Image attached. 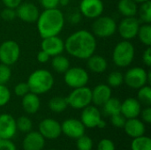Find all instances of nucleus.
<instances>
[{"label":"nucleus","instance_id":"f257e3e1","mask_svg":"<svg viewBox=\"0 0 151 150\" xmlns=\"http://www.w3.org/2000/svg\"><path fill=\"white\" fill-rule=\"evenodd\" d=\"M96 39L93 33L81 29L70 34L65 42V50L78 59H88L96 50Z\"/></svg>","mask_w":151,"mask_h":150},{"label":"nucleus","instance_id":"f03ea898","mask_svg":"<svg viewBox=\"0 0 151 150\" xmlns=\"http://www.w3.org/2000/svg\"><path fill=\"white\" fill-rule=\"evenodd\" d=\"M37 30L42 38L58 35L65 26L64 13L58 9H44L36 20Z\"/></svg>","mask_w":151,"mask_h":150},{"label":"nucleus","instance_id":"7ed1b4c3","mask_svg":"<svg viewBox=\"0 0 151 150\" xmlns=\"http://www.w3.org/2000/svg\"><path fill=\"white\" fill-rule=\"evenodd\" d=\"M27 83L29 91L39 95L49 92L53 88L54 77L46 69H37L29 75Z\"/></svg>","mask_w":151,"mask_h":150},{"label":"nucleus","instance_id":"20e7f679","mask_svg":"<svg viewBox=\"0 0 151 150\" xmlns=\"http://www.w3.org/2000/svg\"><path fill=\"white\" fill-rule=\"evenodd\" d=\"M135 50L130 41L123 40L119 42L113 49L112 61L118 67H127L134 61Z\"/></svg>","mask_w":151,"mask_h":150},{"label":"nucleus","instance_id":"39448f33","mask_svg":"<svg viewBox=\"0 0 151 150\" xmlns=\"http://www.w3.org/2000/svg\"><path fill=\"white\" fill-rule=\"evenodd\" d=\"M66 98L68 106L75 110H82L92 103L91 89L87 86L73 88Z\"/></svg>","mask_w":151,"mask_h":150},{"label":"nucleus","instance_id":"423d86ee","mask_svg":"<svg viewBox=\"0 0 151 150\" xmlns=\"http://www.w3.org/2000/svg\"><path fill=\"white\" fill-rule=\"evenodd\" d=\"M117 31L116 21L109 16H99L95 19L92 24V33L100 38H108L112 36Z\"/></svg>","mask_w":151,"mask_h":150},{"label":"nucleus","instance_id":"0eeeda50","mask_svg":"<svg viewBox=\"0 0 151 150\" xmlns=\"http://www.w3.org/2000/svg\"><path fill=\"white\" fill-rule=\"evenodd\" d=\"M20 56V47L16 41L7 40L0 44V62L6 65H12L18 62Z\"/></svg>","mask_w":151,"mask_h":150},{"label":"nucleus","instance_id":"6e6552de","mask_svg":"<svg viewBox=\"0 0 151 150\" xmlns=\"http://www.w3.org/2000/svg\"><path fill=\"white\" fill-rule=\"evenodd\" d=\"M64 80L68 87L73 89L87 86L89 80V75L85 69L75 66L69 68L64 73Z\"/></svg>","mask_w":151,"mask_h":150},{"label":"nucleus","instance_id":"1a4fd4ad","mask_svg":"<svg viewBox=\"0 0 151 150\" xmlns=\"http://www.w3.org/2000/svg\"><path fill=\"white\" fill-rule=\"evenodd\" d=\"M124 82L133 89H139L145 85H149L148 71L139 66L130 68L124 75Z\"/></svg>","mask_w":151,"mask_h":150},{"label":"nucleus","instance_id":"9d476101","mask_svg":"<svg viewBox=\"0 0 151 150\" xmlns=\"http://www.w3.org/2000/svg\"><path fill=\"white\" fill-rule=\"evenodd\" d=\"M140 21L135 17H124L117 26V30L123 40L130 41L137 36Z\"/></svg>","mask_w":151,"mask_h":150},{"label":"nucleus","instance_id":"9b49d317","mask_svg":"<svg viewBox=\"0 0 151 150\" xmlns=\"http://www.w3.org/2000/svg\"><path fill=\"white\" fill-rule=\"evenodd\" d=\"M104 10L102 0H81L80 3V12L82 16L95 19L101 16Z\"/></svg>","mask_w":151,"mask_h":150},{"label":"nucleus","instance_id":"f8f14e48","mask_svg":"<svg viewBox=\"0 0 151 150\" xmlns=\"http://www.w3.org/2000/svg\"><path fill=\"white\" fill-rule=\"evenodd\" d=\"M15 10L17 17L26 23L36 22L40 15L38 7L33 3H21Z\"/></svg>","mask_w":151,"mask_h":150},{"label":"nucleus","instance_id":"ddd939ff","mask_svg":"<svg viewBox=\"0 0 151 150\" xmlns=\"http://www.w3.org/2000/svg\"><path fill=\"white\" fill-rule=\"evenodd\" d=\"M39 133L44 139L56 140L61 133V124L52 118H45L39 125Z\"/></svg>","mask_w":151,"mask_h":150},{"label":"nucleus","instance_id":"4468645a","mask_svg":"<svg viewBox=\"0 0 151 150\" xmlns=\"http://www.w3.org/2000/svg\"><path fill=\"white\" fill-rule=\"evenodd\" d=\"M41 50L45 51L50 57H55L64 52L65 42L58 35L42 38Z\"/></svg>","mask_w":151,"mask_h":150},{"label":"nucleus","instance_id":"2eb2a0df","mask_svg":"<svg viewBox=\"0 0 151 150\" xmlns=\"http://www.w3.org/2000/svg\"><path fill=\"white\" fill-rule=\"evenodd\" d=\"M85 126L76 118H68L61 124L62 133L69 138L78 139L85 133Z\"/></svg>","mask_w":151,"mask_h":150},{"label":"nucleus","instance_id":"dca6fc26","mask_svg":"<svg viewBox=\"0 0 151 150\" xmlns=\"http://www.w3.org/2000/svg\"><path fill=\"white\" fill-rule=\"evenodd\" d=\"M102 120L100 111L92 105H88L82 109L81 121L87 128H95L97 127L98 124Z\"/></svg>","mask_w":151,"mask_h":150},{"label":"nucleus","instance_id":"f3484780","mask_svg":"<svg viewBox=\"0 0 151 150\" xmlns=\"http://www.w3.org/2000/svg\"><path fill=\"white\" fill-rule=\"evenodd\" d=\"M17 131L16 120L14 118L7 113L0 115V139L10 140Z\"/></svg>","mask_w":151,"mask_h":150},{"label":"nucleus","instance_id":"a211bd4d","mask_svg":"<svg viewBox=\"0 0 151 150\" xmlns=\"http://www.w3.org/2000/svg\"><path fill=\"white\" fill-rule=\"evenodd\" d=\"M142 111V104L136 99L133 97L127 98L123 103H121L120 113L127 118H137Z\"/></svg>","mask_w":151,"mask_h":150},{"label":"nucleus","instance_id":"6ab92c4d","mask_svg":"<svg viewBox=\"0 0 151 150\" xmlns=\"http://www.w3.org/2000/svg\"><path fill=\"white\" fill-rule=\"evenodd\" d=\"M92 103L96 106H103L111 97V88L107 84H98L91 89Z\"/></svg>","mask_w":151,"mask_h":150},{"label":"nucleus","instance_id":"aec40b11","mask_svg":"<svg viewBox=\"0 0 151 150\" xmlns=\"http://www.w3.org/2000/svg\"><path fill=\"white\" fill-rule=\"evenodd\" d=\"M45 145V139L39 132H28L25 136L22 147L24 150H42Z\"/></svg>","mask_w":151,"mask_h":150},{"label":"nucleus","instance_id":"412c9836","mask_svg":"<svg viewBox=\"0 0 151 150\" xmlns=\"http://www.w3.org/2000/svg\"><path fill=\"white\" fill-rule=\"evenodd\" d=\"M123 128L125 129L126 133L134 139L144 135L146 130L144 123L137 118L127 119Z\"/></svg>","mask_w":151,"mask_h":150},{"label":"nucleus","instance_id":"4be33fe9","mask_svg":"<svg viewBox=\"0 0 151 150\" xmlns=\"http://www.w3.org/2000/svg\"><path fill=\"white\" fill-rule=\"evenodd\" d=\"M21 105L23 110L28 114L36 113L41 106V101L38 95H35L32 92L27 93L22 97Z\"/></svg>","mask_w":151,"mask_h":150},{"label":"nucleus","instance_id":"5701e85b","mask_svg":"<svg viewBox=\"0 0 151 150\" xmlns=\"http://www.w3.org/2000/svg\"><path fill=\"white\" fill-rule=\"evenodd\" d=\"M88 68L95 73H103L107 70L108 63L107 60L100 55L93 54L88 59Z\"/></svg>","mask_w":151,"mask_h":150},{"label":"nucleus","instance_id":"b1692460","mask_svg":"<svg viewBox=\"0 0 151 150\" xmlns=\"http://www.w3.org/2000/svg\"><path fill=\"white\" fill-rule=\"evenodd\" d=\"M137 4L133 0H119L118 10L123 17H135L138 13Z\"/></svg>","mask_w":151,"mask_h":150},{"label":"nucleus","instance_id":"393cba45","mask_svg":"<svg viewBox=\"0 0 151 150\" xmlns=\"http://www.w3.org/2000/svg\"><path fill=\"white\" fill-rule=\"evenodd\" d=\"M51 67L58 73H65L70 68V61L67 57L60 54L53 57Z\"/></svg>","mask_w":151,"mask_h":150},{"label":"nucleus","instance_id":"a878e982","mask_svg":"<svg viewBox=\"0 0 151 150\" xmlns=\"http://www.w3.org/2000/svg\"><path fill=\"white\" fill-rule=\"evenodd\" d=\"M67 107H68V104H67L66 98L63 96H55L51 98L49 102L50 110L56 113L63 112Z\"/></svg>","mask_w":151,"mask_h":150},{"label":"nucleus","instance_id":"bb28decb","mask_svg":"<svg viewBox=\"0 0 151 150\" xmlns=\"http://www.w3.org/2000/svg\"><path fill=\"white\" fill-rule=\"evenodd\" d=\"M103 106L104 113L108 116H112L120 113L121 102L118 98L111 97Z\"/></svg>","mask_w":151,"mask_h":150},{"label":"nucleus","instance_id":"cd10ccee","mask_svg":"<svg viewBox=\"0 0 151 150\" xmlns=\"http://www.w3.org/2000/svg\"><path fill=\"white\" fill-rule=\"evenodd\" d=\"M137 36L140 40V42L147 46L150 47L151 46V26L150 24H143L140 26Z\"/></svg>","mask_w":151,"mask_h":150},{"label":"nucleus","instance_id":"c85d7f7f","mask_svg":"<svg viewBox=\"0 0 151 150\" xmlns=\"http://www.w3.org/2000/svg\"><path fill=\"white\" fill-rule=\"evenodd\" d=\"M132 150H151V140L149 136H140L134 138L131 143Z\"/></svg>","mask_w":151,"mask_h":150},{"label":"nucleus","instance_id":"c756f323","mask_svg":"<svg viewBox=\"0 0 151 150\" xmlns=\"http://www.w3.org/2000/svg\"><path fill=\"white\" fill-rule=\"evenodd\" d=\"M138 101L145 106L151 105V88L150 85H145L138 89Z\"/></svg>","mask_w":151,"mask_h":150},{"label":"nucleus","instance_id":"7c9ffc66","mask_svg":"<svg viewBox=\"0 0 151 150\" xmlns=\"http://www.w3.org/2000/svg\"><path fill=\"white\" fill-rule=\"evenodd\" d=\"M140 19L145 24H150L151 22V2L147 1L142 4L141 7L138 8Z\"/></svg>","mask_w":151,"mask_h":150},{"label":"nucleus","instance_id":"2f4dec72","mask_svg":"<svg viewBox=\"0 0 151 150\" xmlns=\"http://www.w3.org/2000/svg\"><path fill=\"white\" fill-rule=\"evenodd\" d=\"M124 82V75L120 72L114 71L107 77V85L110 88H119Z\"/></svg>","mask_w":151,"mask_h":150},{"label":"nucleus","instance_id":"473e14b6","mask_svg":"<svg viewBox=\"0 0 151 150\" xmlns=\"http://www.w3.org/2000/svg\"><path fill=\"white\" fill-rule=\"evenodd\" d=\"M16 126H17V129H19L20 132L27 133L31 131L33 127V123L29 118L21 116L16 120Z\"/></svg>","mask_w":151,"mask_h":150},{"label":"nucleus","instance_id":"72a5a7b5","mask_svg":"<svg viewBox=\"0 0 151 150\" xmlns=\"http://www.w3.org/2000/svg\"><path fill=\"white\" fill-rule=\"evenodd\" d=\"M76 147L78 150H92L93 149V141L90 137L83 134L77 139Z\"/></svg>","mask_w":151,"mask_h":150},{"label":"nucleus","instance_id":"f704fd0d","mask_svg":"<svg viewBox=\"0 0 151 150\" xmlns=\"http://www.w3.org/2000/svg\"><path fill=\"white\" fill-rule=\"evenodd\" d=\"M12 77V70L9 65L0 64V84L5 85Z\"/></svg>","mask_w":151,"mask_h":150},{"label":"nucleus","instance_id":"c9c22d12","mask_svg":"<svg viewBox=\"0 0 151 150\" xmlns=\"http://www.w3.org/2000/svg\"><path fill=\"white\" fill-rule=\"evenodd\" d=\"M11 99L10 89L3 84H0V107L6 105Z\"/></svg>","mask_w":151,"mask_h":150},{"label":"nucleus","instance_id":"e433bc0d","mask_svg":"<svg viewBox=\"0 0 151 150\" xmlns=\"http://www.w3.org/2000/svg\"><path fill=\"white\" fill-rule=\"evenodd\" d=\"M14 94L18 96L23 97L25 95H27V93H29V88L27 82H19L18 83L15 87H14Z\"/></svg>","mask_w":151,"mask_h":150},{"label":"nucleus","instance_id":"4c0bfd02","mask_svg":"<svg viewBox=\"0 0 151 150\" xmlns=\"http://www.w3.org/2000/svg\"><path fill=\"white\" fill-rule=\"evenodd\" d=\"M126 120H127V118L121 113L111 116V122L112 126L117 128H123L124 125L126 123Z\"/></svg>","mask_w":151,"mask_h":150},{"label":"nucleus","instance_id":"58836bf2","mask_svg":"<svg viewBox=\"0 0 151 150\" xmlns=\"http://www.w3.org/2000/svg\"><path fill=\"white\" fill-rule=\"evenodd\" d=\"M1 18L6 21H11L13 20L17 15H16V10L15 9H12V8H7L5 7L0 13Z\"/></svg>","mask_w":151,"mask_h":150},{"label":"nucleus","instance_id":"ea45409f","mask_svg":"<svg viewBox=\"0 0 151 150\" xmlns=\"http://www.w3.org/2000/svg\"><path fill=\"white\" fill-rule=\"evenodd\" d=\"M97 150H115V144L109 139H103L97 145Z\"/></svg>","mask_w":151,"mask_h":150},{"label":"nucleus","instance_id":"a19ab883","mask_svg":"<svg viewBox=\"0 0 151 150\" xmlns=\"http://www.w3.org/2000/svg\"><path fill=\"white\" fill-rule=\"evenodd\" d=\"M0 150H17V149L11 140L0 139Z\"/></svg>","mask_w":151,"mask_h":150},{"label":"nucleus","instance_id":"79ce46f5","mask_svg":"<svg viewBox=\"0 0 151 150\" xmlns=\"http://www.w3.org/2000/svg\"><path fill=\"white\" fill-rule=\"evenodd\" d=\"M44 9H54L59 5V0H39Z\"/></svg>","mask_w":151,"mask_h":150},{"label":"nucleus","instance_id":"37998d69","mask_svg":"<svg viewBox=\"0 0 151 150\" xmlns=\"http://www.w3.org/2000/svg\"><path fill=\"white\" fill-rule=\"evenodd\" d=\"M140 115L142 116V119L143 123L150 124L151 123V108L150 106H146L144 110L141 111Z\"/></svg>","mask_w":151,"mask_h":150},{"label":"nucleus","instance_id":"c03bdc74","mask_svg":"<svg viewBox=\"0 0 151 150\" xmlns=\"http://www.w3.org/2000/svg\"><path fill=\"white\" fill-rule=\"evenodd\" d=\"M142 61L143 63L147 65V66H150L151 65V48L150 47H147V49L144 50L143 54H142Z\"/></svg>","mask_w":151,"mask_h":150},{"label":"nucleus","instance_id":"a18cd8bd","mask_svg":"<svg viewBox=\"0 0 151 150\" xmlns=\"http://www.w3.org/2000/svg\"><path fill=\"white\" fill-rule=\"evenodd\" d=\"M2 2L5 7L16 9L22 3V0H2Z\"/></svg>","mask_w":151,"mask_h":150},{"label":"nucleus","instance_id":"49530a36","mask_svg":"<svg viewBox=\"0 0 151 150\" xmlns=\"http://www.w3.org/2000/svg\"><path fill=\"white\" fill-rule=\"evenodd\" d=\"M50 55H48L45 51L43 50H40L38 53H37V56H36V59L38 62L42 63V64H44V63H47L49 60H50Z\"/></svg>","mask_w":151,"mask_h":150},{"label":"nucleus","instance_id":"de8ad7c7","mask_svg":"<svg viewBox=\"0 0 151 150\" xmlns=\"http://www.w3.org/2000/svg\"><path fill=\"white\" fill-rule=\"evenodd\" d=\"M81 16H82V15L81 14V12L76 11V12L72 13V14L70 15L69 19H70V21H71L73 24H77V23H79L80 20L81 19Z\"/></svg>","mask_w":151,"mask_h":150},{"label":"nucleus","instance_id":"09e8293b","mask_svg":"<svg viewBox=\"0 0 151 150\" xmlns=\"http://www.w3.org/2000/svg\"><path fill=\"white\" fill-rule=\"evenodd\" d=\"M70 3V0H59V4L62 6H66Z\"/></svg>","mask_w":151,"mask_h":150},{"label":"nucleus","instance_id":"8fccbe9b","mask_svg":"<svg viewBox=\"0 0 151 150\" xmlns=\"http://www.w3.org/2000/svg\"><path fill=\"white\" fill-rule=\"evenodd\" d=\"M105 126H106V123H105V121H104V120H103V119L100 121V123H99V124H98V126H97V127H98V128H104Z\"/></svg>","mask_w":151,"mask_h":150},{"label":"nucleus","instance_id":"3c124183","mask_svg":"<svg viewBox=\"0 0 151 150\" xmlns=\"http://www.w3.org/2000/svg\"><path fill=\"white\" fill-rule=\"evenodd\" d=\"M133 1H134L136 4H142V3L147 2V1H150V0H133Z\"/></svg>","mask_w":151,"mask_h":150},{"label":"nucleus","instance_id":"603ef678","mask_svg":"<svg viewBox=\"0 0 151 150\" xmlns=\"http://www.w3.org/2000/svg\"><path fill=\"white\" fill-rule=\"evenodd\" d=\"M49 150H56V149H49Z\"/></svg>","mask_w":151,"mask_h":150}]
</instances>
